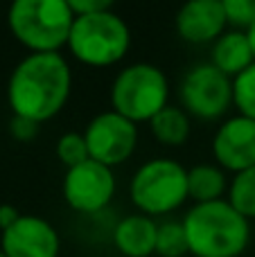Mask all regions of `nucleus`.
Masks as SVG:
<instances>
[{
  "label": "nucleus",
  "mask_w": 255,
  "mask_h": 257,
  "mask_svg": "<svg viewBox=\"0 0 255 257\" xmlns=\"http://www.w3.org/2000/svg\"><path fill=\"white\" fill-rule=\"evenodd\" d=\"M156 228L158 223L145 214H129L120 219L113 228V244L117 253L124 257H149L156 246Z\"/></svg>",
  "instance_id": "ddd939ff"
},
{
  "label": "nucleus",
  "mask_w": 255,
  "mask_h": 257,
  "mask_svg": "<svg viewBox=\"0 0 255 257\" xmlns=\"http://www.w3.org/2000/svg\"><path fill=\"white\" fill-rule=\"evenodd\" d=\"M181 108L190 117L215 122L233 106V79L219 72L212 63L192 66L179 86Z\"/></svg>",
  "instance_id": "0eeeda50"
},
{
  "label": "nucleus",
  "mask_w": 255,
  "mask_h": 257,
  "mask_svg": "<svg viewBox=\"0 0 255 257\" xmlns=\"http://www.w3.org/2000/svg\"><path fill=\"white\" fill-rule=\"evenodd\" d=\"M255 61L251 45L246 41V34L242 30H226L219 39L212 43L210 48V61L219 72H224L226 77H237L242 70H246L248 66Z\"/></svg>",
  "instance_id": "4468645a"
},
{
  "label": "nucleus",
  "mask_w": 255,
  "mask_h": 257,
  "mask_svg": "<svg viewBox=\"0 0 255 257\" xmlns=\"http://www.w3.org/2000/svg\"><path fill=\"white\" fill-rule=\"evenodd\" d=\"M149 128H152V136L156 138V142H161L165 147H181L188 142L192 122H190V115L181 106L167 104L165 108H161L149 120Z\"/></svg>",
  "instance_id": "dca6fc26"
},
{
  "label": "nucleus",
  "mask_w": 255,
  "mask_h": 257,
  "mask_svg": "<svg viewBox=\"0 0 255 257\" xmlns=\"http://www.w3.org/2000/svg\"><path fill=\"white\" fill-rule=\"evenodd\" d=\"M170 104V79L154 63H131L122 68L111 86V111L122 117L149 122Z\"/></svg>",
  "instance_id": "423d86ee"
},
{
  "label": "nucleus",
  "mask_w": 255,
  "mask_h": 257,
  "mask_svg": "<svg viewBox=\"0 0 255 257\" xmlns=\"http://www.w3.org/2000/svg\"><path fill=\"white\" fill-rule=\"evenodd\" d=\"M0 257H5V255H3V253H0Z\"/></svg>",
  "instance_id": "a878e982"
},
{
  "label": "nucleus",
  "mask_w": 255,
  "mask_h": 257,
  "mask_svg": "<svg viewBox=\"0 0 255 257\" xmlns=\"http://www.w3.org/2000/svg\"><path fill=\"white\" fill-rule=\"evenodd\" d=\"M39 126L41 124L27 120V117L12 115V122H9V133H12V138H14V140H18V142H30V140H34V138H36Z\"/></svg>",
  "instance_id": "5701e85b"
},
{
  "label": "nucleus",
  "mask_w": 255,
  "mask_h": 257,
  "mask_svg": "<svg viewBox=\"0 0 255 257\" xmlns=\"http://www.w3.org/2000/svg\"><path fill=\"white\" fill-rule=\"evenodd\" d=\"M226 14V23L230 30H246L255 23V0H221Z\"/></svg>",
  "instance_id": "412c9836"
},
{
  "label": "nucleus",
  "mask_w": 255,
  "mask_h": 257,
  "mask_svg": "<svg viewBox=\"0 0 255 257\" xmlns=\"http://www.w3.org/2000/svg\"><path fill=\"white\" fill-rule=\"evenodd\" d=\"M75 14L66 0H12L7 27L30 52H59L66 48Z\"/></svg>",
  "instance_id": "7ed1b4c3"
},
{
  "label": "nucleus",
  "mask_w": 255,
  "mask_h": 257,
  "mask_svg": "<svg viewBox=\"0 0 255 257\" xmlns=\"http://www.w3.org/2000/svg\"><path fill=\"white\" fill-rule=\"evenodd\" d=\"M212 156L224 172L255 167V120L235 115L221 122L212 138Z\"/></svg>",
  "instance_id": "9b49d317"
},
{
  "label": "nucleus",
  "mask_w": 255,
  "mask_h": 257,
  "mask_svg": "<svg viewBox=\"0 0 255 257\" xmlns=\"http://www.w3.org/2000/svg\"><path fill=\"white\" fill-rule=\"evenodd\" d=\"M226 201L242 214L244 219H255V167L237 172L226 190Z\"/></svg>",
  "instance_id": "f3484780"
},
{
  "label": "nucleus",
  "mask_w": 255,
  "mask_h": 257,
  "mask_svg": "<svg viewBox=\"0 0 255 257\" xmlns=\"http://www.w3.org/2000/svg\"><path fill=\"white\" fill-rule=\"evenodd\" d=\"M228 190L226 172L217 165H194L188 169V199L194 203H210V201L224 199Z\"/></svg>",
  "instance_id": "2eb2a0df"
},
{
  "label": "nucleus",
  "mask_w": 255,
  "mask_h": 257,
  "mask_svg": "<svg viewBox=\"0 0 255 257\" xmlns=\"http://www.w3.org/2000/svg\"><path fill=\"white\" fill-rule=\"evenodd\" d=\"M66 3L75 16H86V14L111 12L115 0H66Z\"/></svg>",
  "instance_id": "4be33fe9"
},
{
  "label": "nucleus",
  "mask_w": 255,
  "mask_h": 257,
  "mask_svg": "<svg viewBox=\"0 0 255 257\" xmlns=\"http://www.w3.org/2000/svg\"><path fill=\"white\" fill-rule=\"evenodd\" d=\"M61 190L70 210L79 214H97L113 201L117 183L111 167L88 158L66 169Z\"/></svg>",
  "instance_id": "6e6552de"
},
{
  "label": "nucleus",
  "mask_w": 255,
  "mask_h": 257,
  "mask_svg": "<svg viewBox=\"0 0 255 257\" xmlns=\"http://www.w3.org/2000/svg\"><path fill=\"white\" fill-rule=\"evenodd\" d=\"M154 255L158 257H183L188 255V241L181 221H163L156 228Z\"/></svg>",
  "instance_id": "a211bd4d"
},
{
  "label": "nucleus",
  "mask_w": 255,
  "mask_h": 257,
  "mask_svg": "<svg viewBox=\"0 0 255 257\" xmlns=\"http://www.w3.org/2000/svg\"><path fill=\"white\" fill-rule=\"evenodd\" d=\"M131 203L145 217H165L188 201V169L172 158H152L134 172Z\"/></svg>",
  "instance_id": "39448f33"
},
{
  "label": "nucleus",
  "mask_w": 255,
  "mask_h": 257,
  "mask_svg": "<svg viewBox=\"0 0 255 257\" xmlns=\"http://www.w3.org/2000/svg\"><path fill=\"white\" fill-rule=\"evenodd\" d=\"M84 140L88 158L113 169L134 156L138 145V124L115 111H104L84 128Z\"/></svg>",
  "instance_id": "1a4fd4ad"
},
{
  "label": "nucleus",
  "mask_w": 255,
  "mask_h": 257,
  "mask_svg": "<svg viewBox=\"0 0 255 257\" xmlns=\"http://www.w3.org/2000/svg\"><path fill=\"white\" fill-rule=\"evenodd\" d=\"M21 217V212H18V208H14V205L9 203H3L0 205V232L7 230L9 226H12L16 219Z\"/></svg>",
  "instance_id": "b1692460"
},
{
  "label": "nucleus",
  "mask_w": 255,
  "mask_h": 257,
  "mask_svg": "<svg viewBox=\"0 0 255 257\" xmlns=\"http://www.w3.org/2000/svg\"><path fill=\"white\" fill-rule=\"evenodd\" d=\"M174 27L188 43H215L228 27L221 0H185L174 16Z\"/></svg>",
  "instance_id": "f8f14e48"
},
{
  "label": "nucleus",
  "mask_w": 255,
  "mask_h": 257,
  "mask_svg": "<svg viewBox=\"0 0 255 257\" xmlns=\"http://www.w3.org/2000/svg\"><path fill=\"white\" fill-rule=\"evenodd\" d=\"M54 151H57V158L61 160L68 169L79 165V163H84V160H88V147H86L84 133H79V131L63 133V136L57 140Z\"/></svg>",
  "instance_id": "aec40b11"
},
{
  "label": "nucleus",
  "mask_w": 255,
  "mask_h": 257,
  "mask_svg": "<svg viewBox=\"0 0 255 257\" xmlns=\"http://www.w3.org/2000/svg\"><path fill=\"white\" fill-rule=\"evenodd\" d=\"M59 250L57 228L36 214H21L0 232V253L5 257H59Z\"/></svg>",
  "instance_id": "9d476101"
},
{
  "label": "nucleus",
  "mask_w": 255,
  "mask_h": 257,
  "mask_svg": "<svg viewBox=\"0 0 255 257\" xmlns=\"http://www.w3.org/2000/svg\"><path fill=\"white\" fill-rule=\"evenodd\" d=\"M181 226L188 253L194 257H239L251 241V221L226 199L194 203Z\"/></svg>",
  "instance_id": "f03ea898"
},
{
  "label": "nucleus",
  "mask_w": 255,
  "mask_h": 257,
  "mask_svg": "<svg viewBox=\"0 0 255 257\" xmlns=\"http://www.w3.org/2000/svg\"><path fill=\"white\" fill-rule=\"evenodd\" d=\"M66 48L84 66L108 68L126 57L131 48V30L113 9L75 16Z\"/></svg>",
  "instance_id": "20e7f679"
},
{
  "label": "nucleus",
  "mask_w": 255,
  "mask_h": 257,
  "mask_svg": "<svg viewBox=\"0 0 255 257\" xmlns=\"http://www.w3.org/2000/svg\"><path fill=\"white\" fill-rule=\"evenodd\" d=\"M233 106H237L239 115L255 120V61L233 77Z\"/></svg>",
  "instance_id": "6ab92c4d"
},
{
  "label": "nucleus",
  "mask_w": 255,
  "mask_h": 257,
  "mask_svg": "<svg viewBox=\"0 0 255 257\" xmlns=\"http://www.w3.org/2000/svg\"><path fill=\"white\" fill-rule=\"evenodd\" d=\"M72 93V70L61 52H30L14 66L7 104L14 115L43 124L63 111Z\"/></svg>",
  "instance_id": "f257e3e1"
},
{
  "label": "nucleus",
  "mask_w": 255,
  "mask_h": 257,
  "mask_svg": "<svg viewBox=\"0 0 255 257\" xmlns=\"http://www.w3.org/2000/svg\"><path fill=\"white\" fill-rule=\"evenodd\" d=\"M244 34H246V41H248V45H251V52L255 59V23H251V25L244 30Z\"/></svg>",
  "instance_id": "393cba45"
}]
</instances>
